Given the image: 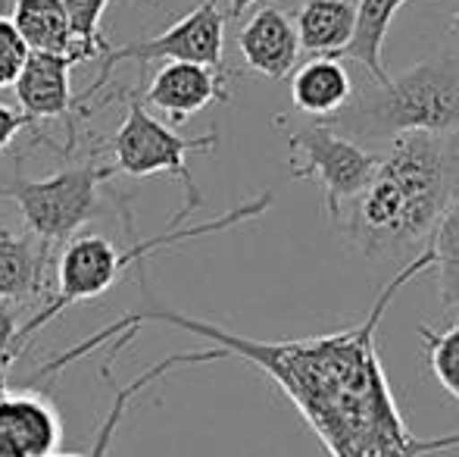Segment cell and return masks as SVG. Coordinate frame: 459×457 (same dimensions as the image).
Masks as SVG:
<instances>
[{
	"label": "cell",
	"mask_w": 459,
	"mask_h": 457,
	"mask_svg": "<svg viewBox=\"0 0 459 457\" xmlns=\"http://www.w3.org/2000/svg\"><path fill=\"white\" fill-rule=\"evenodd\" d=\"M225 357H229V354H225L222 347H210V351H185V354H172V357L160 360L157 366H151V370L141 373V376L134 379V382H128L126 389L116 391L113 404H109V414H107V420H103L100 433H97V442H94L91 452H88V454H54V457H107L109 445H113L116 429H119L122 417H126L128 404L134 401V395H141V391H144L147 385L157 382V379H163L166 373L178 370V366H187V364H212V360H225Z\"/></svg>",
	"instance_id": "18"
},
{
	"label": "cell",
	"mask_w": 459,
	"mask_h": 457,
	"mask_svg": "<svg viewBox=\"0 0 459 457\" xmlns=\"http://www.w3.org/2000/svg\"><path fill=\"white\" fill-rule=\"evenodd\" d=\"M290 147V176L313 179L325 191V210L332 223H338L341 210L368 185L378 157L357 141L344 138L332 126H303L297 132H288Z\"/></svg>",
	"instance_id": "7"
},
{
	"label": "cell",
	"mask_w": 459,
	"mask_h": 457,
	"mask_svg": "<svg viewBox=\"0 0 459 457\" xmlns=\"http://www.w3.org/2000/svg\"><path fill=\"white\" fill-rule=\"evenodd\" d=\"M60 442V414L44 395L29 389L0 401V457H54Z\"/></svg>",
	"instance_id": "11"
},
{
	"label": "cell",
	"mask_w": 459,
	"mask_h": 457,
	"mask_svg": "<svg viewBox=\"0 0 459 457\" xmlns=\"http://www.w3.org/2000/svg\"><path fill=\"white\" fill-rule=\"evenodd\" d=\"M229 69H210L197 63H166L147 85L144 101L169 116V122L185 126L194 113L210 104H229L231 98Z\"/></svg>",
	"instance_id": "9"
},
{
	"label": "cell",
	"mask_w": 459,
	"mask_h": 457,
	"mask_svg": "<svg viewBox=\"0 0 459 457\" xmlns=\"http://www.w3.org/2000/svg\"><path fill=\"white\" fill-rule=\"evenodd\" d=\"M25 60H29V48L19 38L16 25L10 22V16H0V88L16 85Z\"/></svg>",
	"instance_id": "22"
},
{
	"label": "cell",
	"mask_w": 459,
	"mask_h": 457,
	"mask_svg": "<svg viewBox=\"0 0 459 457\" xmlns=\"http://www.w3.org/2000/svg\"><path fill=\"white\" fill-rule=\"evenodd\" d=\"M459 157L447 138L406 132L391 138L372 179L338 216V232L372 260H394L429 242L456 198Z\"/></svg>",
	"instance_id": "2"
},
{
	"label": "cell",
	"mask_w": 459,
	"mask_h": 457,
	"mask_svg": "<svg viewBox=\"0 0 459 457\" xmlns=\"http://www.w3.org/2000/svg\"><path fill=\"white\" fill-rule=\"evenodd\" d=\"M357 0H307L294 16L300 50L313 57H341L353 38Z\"/></svg>",
	"instance_id": "13"
},
{
	"label": "cell",
	"mask_w": 459,
	"mask_h": 457,
	"mask_svg": "<svg viewBox=\"0 0 459 457\" xmlns=\"http://www.w3.org/2000/svg\"><path fill=\"white\" fill-rule=\"evenodd\" d=\"M294 110L307 116H334L353 101L351 73L341 66L338 57H316L303 63L290 79Z\"/></svg>",
	"instance_id": "14"
},
{
	"label": "cell",
	"mask_w": 459,
	"mask_h": 457,
	"mask_svg": "<svg viewBox=\"0 0 459 457\" xmlns=\"http://www.w3.org/2000/svg\"><path fill=\"white\" fill-rule=\"evenodd\" d=\"M6 395H10V389H6V379L4 376H0V401H4V398Z\"/></svg>",
	"instance_id": "26"
},
{
	"label": "cell",
	"mask_w": 459,
	"mask_h": 457,
	"mask_svg": "<svg viewBox=\"0 0 459 457\" xmlns=\"http://www.w3.org/2000/svg\"><path fill=\"white\" fill-rule=\"evenodd\" d=\"M16 336H19L16 313H13L4 301H0V376H4V373L16 364L19 354H22V351H19V345H16Z\"/></svg>",
	"instance_id": "23"
},
{
	"label": "cell",
	"mask_w": 459,
	"mask_h": 457,
	"mask_svg": "<svg viewBox=\"0 0 459 457\" xmlns=\"http://www.w3.org/2000/svg\"><path fill=\"white\" fill-rule=\"evenodd\" d=\"M431 269L444 311H459V191L431 232Z\"/></svg>",
	"instance_id": "19"
},
{
	"label": "cell",
	"mask_w": 459,
	"mask_h": 457,
	"mask_svg": "<svg viewBox=\"0 0 459 457\" xmlns=\"http://www.w3.org/2000/svg\"><path fill=\"white\" fill-rule=\"evenodd\" d=\"M238 50H241L247 69L275 82L288 79L300 57L294 19L278 6H263L238 31Z\"/></svg>",
	"instance_id": "12"
},
{
	"label": "cell",
	"mask_w": 459,
	"mask_h": 457,
	"mask_svg": "<svg viewBox=\"0 0 459 457\" xmlns=\"http://www.w3.org/2000/svg\"><path fill=\"white\" fill-rule=\"evenodd\" d=\"M219 145L216 132L194 135L185 138L178 135L169 122L157 119L138 98L128 101L126 119L109 138V154H113V170L126 172L132 179L147 176H172L182 185L185 204L176 216H169L166 226H185V220L194 210L204 207V195H200L197 182H194L191 170H187V154H210Z\"/></svg>",
	"instance_id": "5"
},
{
	"label": "cell",
	"mask_w": 459,
	"mask_h": 457,
	"mask_svg": "<svg viewBox=\"0 0 459 457\" xmlns=\"http://www.w3.org/2000/svg\"><path fill=\"white\" fill-rule=\"evenodd\" d=\"M29 122L31 119L22 110H13V107L0 104V151H6V147L13 145V138H16Z\"/></svg>",
	"instance_id": "24"
},
{
	"label": "cell",
	"mask_w": 459,
	"mask_h": 457,
	"mask_svg": "<svg viewBox=\"0 0 459 457\" xmlns=\"http://www.w3.org/2000/svg\"><path fill=\"white\" fill-rule=\"evenodd\" d=\"M73 66V57L29 54L16 85H13L19 107L31 122L66 119L69 147H75V116H88V110L73 98V88H69V69Z\"/></svg>",
	"instance_id": "10"
},
{
	"label": "cell",
	"mask_w": 459,
	"mask_h": 457,
	"mask_svg": "<svg viewBox=\"0 0 459 457\" xmlns=\"http://www.w3.org/2000/svg\"><path fill=\"white\" fill-rule=\"evenodd\" d=\"M431 269V250L425 248L406 263L394 279L375 294L372 307L359 323L347 330H334L325 336L281 338V342H260L229 332L206 320H194L187 313L151 307L141 313H126L113 326L100 330L88 342L60 354L56 364L69 366L73 360L91 354L94 347L122 338L138 330L141 323H169L191 336L210 338L229 357H241L250 366L269 376L284 391L297 414L307 420L328 457H429L441 452H456L459 433L422 439L406 426L391 391V379L378 357V326L397 292L416 276Z\"/></svg>",
	"instance_id": "1"
},
{
	"label": "cell",
	"mask_w": 459,
	"mask_h": 457,
	"mask_svg": "<svg viewBox=\"0 0 459 457\" xmlns=\"http://www.w3.org/2000/svg\"><path fill=\"white\" fill-rule=\"evenodd\" d=\"M450 29H454V35H459V10L454 13V19H450Z\"/></svg>",
	"instance_id": "27"
},
{
	"label": "cell",
	"mask_w": 459,
	"mask_h": 457,
	"mask_svg": "<svg viewBox=\"0 0 459 457\" xmlns=\"http://www.w3.org/2000/svg\"><path fill=\"white\" fill-rule=\"evenodd\" d=\"M10 22L16 25L29 54H56L75 60V38L60 0H16Z\"/></svg>",
	"instance_id": "16"
},
{
	"label": "cell",
	"mask_w": 459,
	"mask_h": 457,
	"mask_svg": "<svg viewBox=\"0 0 459 457\" xmlns=\"http://www.w3.org/2000/svg\"><path fill=\"white\" fill-rule=\"evenodd\" d=\"M50 254L38 242L0 226V301H25L48 288Z\"/></svg>",
	"instance_id": "15"
},
{
	"label": "cell",
	"mask_w": 459,
	"mask_h": 457,
	"mask_svg": "<svg viewBox=\"0 0 459 457\" xmlns=\"http://www.w3.org/2000/svg\"><path fill=\"white\" fill-rule=\"evenodd\" d=\"M419 336H422L425 351H429V366L435 373V379L450 398L459 401V320L450 330L441 332L419 326Z\"/></svg>",
	"instance_id": "21"
},
{
	"label": "cell",
	"mask_w": 459,
	"mask_h": 457,
	"mask_svg": "<svg viewBox=\"0 0 459 457\" xmlns=\"http://www.w3.org/2000/svg\"><path fill=\"white\" fill-rule=\"evenodd\" d=\"M66 10L69 29L75 38V60L85 63L91 57H103L107 50H113V44L103 38L100 19L107 13L109 0H60Z\"/></svg>",
	"instance_id": "20"
},
{
	"label": "cell",
	"mask_w": 459,
	"mask_h": 457,
	"mask_svg": "<svg viewBox=\"0 0 459 457\" xmlns=\"http://www.w3.org/2000/svg\"><path fill=\"white\" fill-rule=\"evenodd\" d=\"M359 138H397L425 132L459 145V60L431 57L375 85L338 113Z\"/></svg>",
	"instance_id": "4"
},
{
	"label": "cell",
	"mask_w": 459,
	"mask_h": 457,
	"mask_svg": "<svg viewBox=\"0 0 459 457\" xmlns=\"http://www.w3.org/2000/svg\"><path fill=\"white\" fill-rule=\"evenodd\" d=\"M225 22H229V16L219 6V0H200L194 10H187L182 19H176L160 35L126 44V48L107 50L103 54L100 79L82 94L79 104L85 107V101L94 98L103 88V82L113 75V69L126 60H134L141 66H147L153 60H166V63H197V66H210V69H229L225 66Z\"/></svg>",
	"instance_id": "8"
},
{
	"label": "cell",
	"mask_w": 459,
	"mask_h": 457,
	"mask_svg": "<svg viewBox=\"0 0 459 457\" xmlns=\"http://www.w3.org/2000/svg\"><path fill=\"white\" fill-rule=\"evenodd\" d=\"M254 4H260V0H229V10H225V16H229V19H238L241 13H247Z\"/></svg>",
	"instance_id": "25"
},
{
	"label": "cell",
	"mask_w": 459,
	"mask_h": 457,
	"mask_svg": "<svg viewBox=\"0 0 459 457\" xmlns=\"http://www.w3.org/2000/svg\"><path fill=\"white\" fill-rule=\"evenodd\" d=\"M269 207H273V191H263L254 201L238 204V207H231L229 214L216 216V220L197 223V226H166L160 235L144 238V242H141L132 229L128 232L126 248H119V244H113L103 235L69 238L60 260H56V294L44 304V311H38L29 323L19 326V336H16L19 351H25L31 338L48 323H54L63 311L107 294L128 269L141 267L151 254H157V250H163V248H176V244H185V242H197V238H206V235H216V232H225L231 226H241V223L263 216Z\"/></svg>",
	"instance_id": "3"
},
{
	"label": "cell",
	"mask_w": 459,
	"mask_h": 457,
	"mask_svg": "<svg viewBox=\"0 0 459 457\" xmlns=\"http://www.w3.org/2000/svg\"><path fill=\"white\" fill-rule=\"evenodd\" d=\"M403 4H410V0H357L353 38L341 57H351L359 66H366V73L372 75L375 85H387L391 82V75L385 73V63H381V50H385L391 19L397 16V10Z\"/></svg>",
	"instance_id": "17"
},
{
	"label": "cell",
	"mask_w": 459,
	"mask_h": 457,
	"mask_svg": "<svg viewBox=\"0 0 459 457\" xmlns=\"http://www.w3.org/2000/svg\"><path fill=\"white\" fill-rule=\"evenodd\" d=\"M113 172V166L91 160L48 179L16 176L13 182L0 185V198L16 204L25 226L38 238V248L50 254L54 244L75 238V232L100 214V191Z\"/></svg>",
	"instance_id": "6"
}]
</instances>
